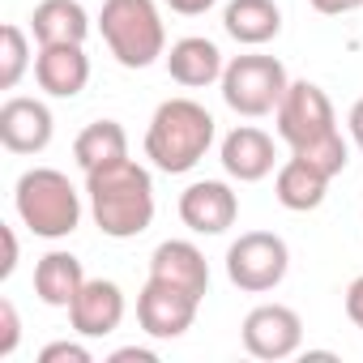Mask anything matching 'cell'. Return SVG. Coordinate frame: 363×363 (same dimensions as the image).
Returning <instances> with one entry per match:
<instances>
[{
	"label": "cell",
	"mask_w": 363,
	"mask_h": 363,
	"mask_svg": "<svg viewBox=\"0 0 363 363\" xmlns=\"http://www.w3.org/2000/svg\"><path fill=\"white\" fill-rule=\"evenodd\" d=\"M278 137L291 145V154L308 158L312 167H320L329 179L342 175L350 150L337 133V120H333V103L320 86L312 82H291L282 103H278Z\"/></svg>",
	"instance_id": "6da1fadb"
},
{
	"label": "cell",
	"mask_w": 363,
	"mask_h": 363,
	"mask_svg": "<svg viewBox=\"0 0 363 363\" xmlns=\"http://www.w3.org/2000/svg\"><path fill=\"white\" fill-rule=\"evenodd\" d=\"M86 197H90V214H94L99 231L111 235V240H133L154 223L150 171L137 167L133 158L86 171Z\"/></svg>",
	"instance_id": "7a4b0ae2"
},
{
	"label": "cell",
	"mask_w": 363,
	"mask_h": 363,
	"mask_svg": "<svg viewBox=\"0 0 363 363\" xmlns=\"http://www.w3.org/2000/svg\"><path fill=\"white\" fill-rule=\"evenodd\" d=\"M210 145H214V116L193 99H167L145 128V158L167 175L193 171Z\"/></svg>",
	"instance_id": "3957f363"
},
{
	"label": "cell",
	"mask_w": 363,
	"mask_h": 363,
	"mask_svg": "<svg viewBox=\"0 0 363 363\" xmlns=\"http://www.w3.org/2000/svg\"><path fill=\"white\" fill-rule=\"evenodd\" d=\"M13 206H18V218L43 240H65L82 223V197L69 184V175L56 167L26 171L13 189Z\"/></svg>",
	"instance_id": "277c9868"
},
{
	"label": "cell",
	"mask_w": 363,
	"mask_h": 363,
	"mask_svg": "<svg viewBox=\"0 0 363 363\" xmlns=\"http://www.w3.org/2000/svg\"><path fill=\"white\" fill-rule=\"evenodd\" d=\"M99 30L124 69H150L167 52V30L154 0H103Z\"/></svg>",
	"instance_id": "5b68a950"
},
{
	"label": "cell",
	"mask_w": 363,
	"mask_h": 363,
	"mask_svg": "<svg viewBox=\"0 0 363 363\" xmlns=\"http://www.w3.org/2000/svg\"><path fill=\"white\" fill-rule=\"evenodd\" d=\"M286 86H291L286 82V69L274 56H235L223 69V99H227L231 111H240L248 120L278 111Z\"/></svg>",
	"instance_id": "8992f818"
},
{
	"label": "cell",
	"mask_w": 363,
	"mask_h": 363,
	"mask_svg": "<svg viewBox=\"0 0 363 363\" xmlns=\"http://www.w3.org/2000/svg\"><path fill=\"white\" fill-rule=\"evenodd\" d=\"M286 265H291V252L274 231H248L227 248V278L252 295L274 291L286 278Z\"/></svg>",
	"instance_id": "52a82bcc"
},
{
	"label": "cell",
	"mask_w": 363,
	"mask_h": 363,
	"mask_svg": "<svg viewBox=\"0 0 363 363\" xmlns=\"http://www.w3.org/2000/svg\"><path fill=\"white\" fill-rule=\"evenodd\" d=\"M197 308L201 299L189 295V291H179L162 278H150L137 295V320L150 337H179V333H189L193 320H197Z\"/></svg>",
	"instance_id": "ba28073f"
},
{
	"label": "cell",
	"mask_w": 363,
	"mask_h": 363,
	"mask_svg": "<svg viewBox=\"0 0 363 363\" xmlns=\"http://www.w3.org/2000/svg\"><path fill=\"white\" fill-rule=\"evenodd\" d=\"M303 342V320L295 308H282V303H261L244 316V350L257 354V359H291Z\"/></svg>",
	"instance_id": "9c48e42d"
},
{
	"label": "cell",
	"mask_w": 363,
	"mask_h": 363,
	"mask_svg": "<svg viewBox=\"0 0 363 363\" xmlns=\"http://www.w3.org/2000/svg\"><path fill=\"white\" fill-rule=\"evenodd\" d=\"M69 320L82 337H107L124 320V291L107 278H86L77 299L69 303Z\"/></svg>",
	"instance_id": "30bf717a"
},
{
	"label": "cell",
	"mask_w": 363,
	"mask_h": 363,
	"mask_svg": "<svg viewBox=\"0 0 363 363\" xmlns=\"http://www.w3.org/2000/svg\"><path fill=\"white\" fill-rule=\"evenodd\" d=\"M235 214H240V201L223 179H201V184L184 189V197H179V218L197 235H223L235 223Z\"/></svg>",
	"instance_id": "8fae6325"
},
{
	"label": "cell",
	"mask_w": 363,
	"mask_h": 363,
	"mask_svg": "<svg viewBox=\"0 0 363 363\" xmlns=\"http://www.w3.org/2000/svg\"><path fill=\"white\" fill-rule=\"evenodd\" d=\"M52 141V111L39 99H9L0 107V145L9 154H39Z\"/></svg>",
	"instance_id": "7c38bea8"
},
{
	"label": "cell",
	"mask_w": 363,
	"mask_h": 363,
	"mask_svg": "<svg viewBox=\"0 0 363 363\" xmlns=\"http://www.w3.org/2000/svg\"><path fill=\"white\" fill-rule=\"evenodd\" d=\"M35 77L52 99H77L90 82V60L82 43H48L35 56Z\"/></svg>",
	"instance_id": "4fadbf2b"
},
{
	"label": "cell",
	"mask_w": 363,
	"mask_h": 363,
	"mask_svg": "<svg viewBox=\"0 0 363 363\" xmlns=\"http://www.w3.org/2000/svg\"><path fill=\"white\" fill-rule=\"evenodd\" d=\"M150 278H162V282L189 291L197 299H206V291H210V265H206L201 248H193L189 240H167V244H158L154 257H150Z\"/></svg>",
	"instance_id": "5bb4252c"
},
{
	"label": "cell",
	"mask_w": 363,
	"mask_h": 363,
	"mask_svg": "<svg viewBox=\"0 0 363 363\" xmlns=\"http://www.w3.org/2000/svg\"><path fill=\"white\" fill-rule=\"evenodd\" d=\"M223 167H227L231 179H240V184H257V179H265L274 171V141H269V133H261L252 124L227 133Z\"/></svg>",
	"instance_id": "9a60e30c"
},
{
	"label": "cell",
	"mask_w": 363,
	"mask_h": 363,
	"mask_svg": "<svg viewBox=\"0 0 363 363\" xmlns=\"http://www.w3.org/2000/svg\"><path fill=\"white\" fill-rule=\"evenodd\" d=\"M325 189H329V175H325L320 167H312L308 158H299V154H291V158L278 167V179H274L278 201H282L286 210H295V214L316 210V206L325 201Z\"/></svg>",
	"instance_id": "2e32d148"
},
{
	"label": "cell",
	"mask_w": 363,
	"mask_h": 363,
	"mask_svg": "<svg viewBox=\"0 0 363 363\" xmlns=\"http://www.w3.org/2000/svg\"><path fill=\"white\" fill-rule=\"evenodd\" d=\"M223 52L210 43V39H179L175 48H171V56H167V73L179 82V86H189V90H197V86H210V82H218L223 77Z\"/></svg>",
	"instance_id": "e0dca14e"
},
{
	"label": "cell",
	"mask_w": 363,
	"mask_h": 363,
	"mask_svg": "<svg viewBox=\"0 0 363 363\" xmlns=\"http://www.w3.org/2000/svg\"><path fill=\"white\" fill-rule=\"evenodd\" d=\"M223 26L235 43H248V48H261L269 39H278L282 30V9L274 0H231L227 13H223Z\"/></svg>",
	"instance_id": "ac0fdd59"
},
{
	"label": "cell",
	"mask_w": 363,
	"mask_h": 363,
	"mask_svg": "<svg viewBox=\"0 0 363 363\" xmlns=\"http://www.w3.org/2000/svg\"><path fill=\"white\" fill-rule=\"evenodd\" d=\"M82 286H86V269L73 252H48L35 265V295L48 308H69Z\"/></svg>",
	"instance_id": "d6986e66"
},
{
	"label": "cell",
	"mask_w": 363,
	"mask_h": 363,
	"mask_svg": "<svg viewBox=\"0 0 363 363\" xmlns=\"http://www.w3.org/2000/svg\"><path fill=\"white\" fill-rule=\"evenodd\" d=\"M30 30H35L39 48H48V43H86L90 18L77 0H43V5H35Z\"/></svg>",
	"instance_id": "ffe728a7"
},
{
	"label": "cell",
	"mask_w": 363,
	"mask_h": 363,
	"mask_svg": "<svg viewBox=\"0 0 363 363\" xmlns=\"http://www.w3.org/2000/svg\"><path fill=\"white\" fill-rule=\"evenodd\" d=\"M73 158H77L82 171H99V167H107V162L128 158V137H124V128H120L116 120H94V124H86V128L77 133Z\"/></svg>",
	"instance_id": "44dd1931"
},
{
	"label": "cell",
	"mask_w": 363,
	"mask_h": 363,
	"mask_svg": "<svg viewBox=\"0 0 363 363\" xmlns=\"http://www.w3.org/2000/svg\"><path fill=\"white\" fill-rule=\"evenodd\" d=\"M26 65H30V48H26V30L9 22L5 30H0V90H13V86L22 82V73H26Z\"/></svg>",
	"instance_id": "7402d4cb"
},
{
	"label": "cell",
	"mask_w": 363,
	"mask_h": 363,
	"mask_svg": "<svg viewBox=\"0 0 363 363\" xmlns=\"http://www.w3.org/2000/svg\"><path fill=\"white\" fill-rule=\"evenodd\" d=\"M18 337H22V320H18V308L9 299H0V359H9L18 350Z\"/></svg>",
	"instance_id": "603a6c76"
},
{
	"label": "cell",
	"mask_w": 363,
	"mask_h": 363,
	"mask_svg": "<svg viewBox=\"0 0 363 363\" xmlns=\"http://www.w3.org/2000/svg\"><path fill=\"white\" fill-rule=\"evenodd\" d=\"M39 363H90V350L77 342H52V346H43Z\"/></svg>",
	"instance_id": "cb8c5ba5"
},
{
	"label": "cell",
	"mask_w": 363,
	"mask_h": 363,
	"mask_svg": "<svg viewBox=\"0 0 363 363\" xmlns=\"http://www.w3.org/2000/svg\"><path fill=\"white\" fill-rule=\"evenodd\" d=\"M346 316L363 329V278H354L350 291H346Z\"/></svg>",
	"instance_id": "d4e9b609"
},
{
	"label": "cell",
	"mask_w": 363,
	"mask_h": 363,
	"mask_svg": "<svg viewBox=\"0 0 363 363\" xmlns=\"http://www.w3.org/2000/svg\"><path fill=\"white\" fill-rule=\"evenodd\" d=\"M308 5L316 9V13H329V18H337V13H354L363 0H308Z\"/></svg>",
	"instance_id": "484cf974"
},
{
	"label": "cell",
	"mask_w": 363,
	"mask_h": 363,
	"mask_svg": "<svg viewBox=\"0 0 363 363\" xmlns=\"http://www.w3.org/2000/svg\"><path fill=\"white\" fill-rule=\"evenodd\" d=\"M18 269V235L5 227V261H0V278H9Z\"/></svg>",
	"instance_id": "4316f807"
},
{
	"label": "cell",
	"mask_w": 363,
	"mask_h": 363,
	"mask_svg": "<svg viewBox=\"0 0 363 363\" xmlns=\"http://www.w3.org/2000/svg\"><path fill=\"white\" fill-rule=\"evenodd\" d=\"M167 5L175 9V13H184V18H197V13H206L214 0H167Z\"/></svg>",
	"instance_id": "83f0119b"
},
{
	"label": "cell",
	"mask_w": 363,
	"mask_h": 363,
	"mask_svg": "<svg viewBox=\"0 0 363 363\" xmlns=\"http://www.w3.org/2000/svg\"><path fill=\"white\" fill-rule=\"evenodd\" d=\"M111 363H154V350H137V346H124L111 354Z\"/></svg>",
	"instance_id": "f1b7e54d"
},
{
	"label": "cell",
	"mask_w": 363,
	"mask_h": 363,
	"mask_svg": "<svg viewBox=\"0 0 363 363\" xmlns=\"http://www.w3.org/2000/svg\"><path fill=\"white\" fill-rule=\"evenodd\" d=\"M350 137H354V145L363 150V99L350 107Z\"/></svg>",
	"instance_id": "f546056e"
}]
</instances>
